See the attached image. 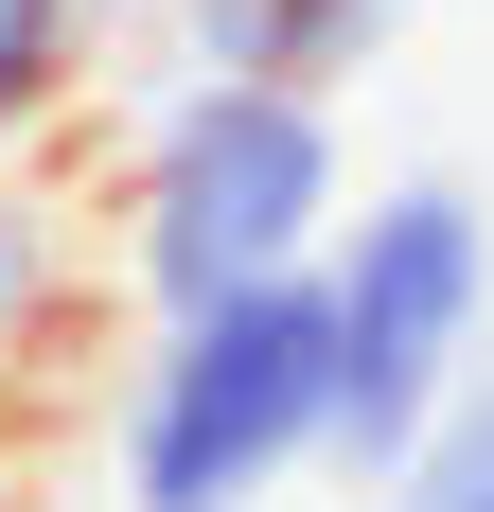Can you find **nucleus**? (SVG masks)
Listing matches in <instances>:
<instances>
[{"label":"nucleus","mask_w":494,"mask_h":512,"mask_svg":"<svg viewBox=\"0 0 494 512\" xmlns=\"http://www.w3.org/2000/svg\"><path fill=\"white\" fill-rule=\"evenodd\" d=\"M0 177H18V124H0Z\"/></svg>","instance_id":"nucleus-7"},{"label":"nucleus","mask_w":494,"mask_h":512,"mask_svg":"<svg viewBox=\"0 0 494 512\" xmlns=\"http://www.w3.org/2000/svg\"><path fill=\"white\" fill-rule=\"evenodd\" d=\"M371 512H494V371H459V389H442V424L371 477Z\"/></svg>","instance_id":"nucleus-5"},{"label":"nucleus","mask_w":494,"mask_h":512,"mask_svg":"<svg viewBox=\"0 0 494 512\" xmlns=\"http://www.w3.org/2000/svg\"><path fill=\"white\" fill-rule=\"evenodd\" d=\"M89 18H106V36H177V0H89Z\"/></svg>","instance_id":"nucleus-6"},{"label":"nucleus","mask_w":494,"mask_h":512,"mask_svg":"<svg viewBox=\"0 0 494 512\" xmlns=\"http://www.w3.org/2000/svg\"><path fill=\"white\" fill-rule=\"evenodd\" d=\"M300 477H336V318H318V265L177 301L124 354L106 495L124 512H283Z\"/></svg>","instance_id":"nucleus-2"},{"label":"nucleus","mask_w":494,"mask_h":512,"mask_svg":"<svg viewBox=\"0 0 494 512\" xmlns=\"http://www.w3.org/2000/svg\"><path fill=\"white\" fill-rule=\"evenodd\" d=\"M53 318H71V230H53L36 177H0V389L53 354Z\"/></svg>","instance_id":"nucleus-4"},{"label":"nucleus","mask_w":494,"mask_h":512,"mask_svg":"<svg viewBox=\"0 0 494 512\" xmlns=\"http://www.w3.org/2000/svg\"><path fill=\"white\" fill-rule=\"evenodd\" d=\"M318 318H336V477H371L442 424V389L477 371L494 336V195L477 177H389V195L336 212V248H318Z\"/></svg>","instance_id":"nucleus-3"},{"label":"nucleus","mask_w":494,"mask_h":512,"mask_svg":"<svg viewBox=\"0 0 494 512\" xmlns=\"http://www.w3.org/2000/svg\"><path fill=\"white\" fill-rule=\"evenodd\" d=\"M353 212V142L336 89H283V71H177L124 142V195H106V265L142 283L159 318L230 301V283H300Z\"/></svg>","instance_id":"nucleus-1"}]
</instances>
